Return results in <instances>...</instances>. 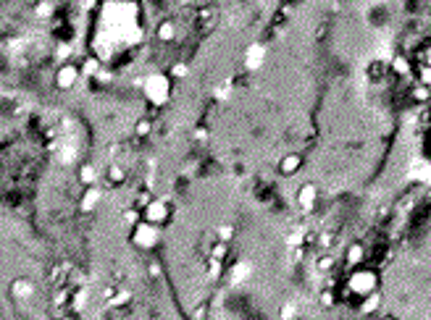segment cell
Listing matches in <instances>:
<instances>
[{
    "label": "cell",
    "instance_id": "52a82bcc",
    "mask_svg": "<svg viewBox=\"0 0 431 320\" xmlns=\"http://www.w3.org/2000/svg\"><path fill=\"white\" fill-rule=\"evenodd\" d=\"M363 260V244H352L350 252H347V265H357Z\"/></svg>",
    "mask_w": 431,
    "mask_h": 320
},
{
    "label": "cell",
    "instance_id": "9c48e42d",
    "mask_svg": "<svg viewBox=\"0 0 431 320\" xmlns=\"http://www.w3.org/2000/svg\"><path fill=\"white\" fill-rule=\"evenodd\" d=\"M421 84H424V87H431V66H429V68H421Z\"/></svg>",
    "mask_w": 431,
    "mask_h": 320
},
{
    "label": "cell",
    "instance_id": "3957f363",
    "mask_svg": "<svg viewBox=\"0 0 431 320\" xmlns=\"http://www.w3.org/2000/svg\"><path fill=\"white\" fill-rule=\"evenodd\" d=\"M77 81V68H71V66H66V68H61L58 71V87H71Z\"/></svg>",
    "mask_w": 431,
    "mask_h": 320
},
{
    "label": "cell",
    "instance_id": "5bb4252c",
    "mask_svg": "<svg viewBox=\"0 0 431 320\" xmlns=\"http://www.w3.org/2000/svg\"><path fill=\"white\" fill-rule=\"evenodd\" d=\"M426 61L431 63V50H426Z\"/></svg>",
    "mask_w": 431,
    "mask_h": 320
},
{
    "label": "cell",
    "instance_id": "8992f818",
    "mask_svg": "<svg viewBox=\"0 0 431 320\" xmlns=\"http://www.w3.org/2000/svg\"><path fill=\"white\" fill-rule=\"evenodd\" d=\"M376 307H379V294H376V291H371V294H365V297H363L360 310H363V313H373Z\"/></svg>",
    "mask_w": 431,
    "mask_h": 320
},
{
    "label": "cell",
    "instance_id": "9a60e30c",
    "mask_svg": "<svg viewBox=\"0 0 431 320\" xmlns=\"http://www.w3.org/2000/svg\"><path fill=\"white\" fill-rule=\"evenodd\" d=\"M66 320H71V318H66Z\"/></svg>",
    "mask_w": 431,
    "mask_h": 320
},
{
    "label": "cell",
    "instance_id": "ba28073f",
    "mask_svg": "<svg viewBox=\"0 0 431 320\" xmlns=\"http://www.w3.org/2000/svg\"><path fill=\"white\" fill-rule=\"evenodd\" d=\"M413 95H416V100H429V97H431L429 87H424V84H421V87H416V92H413Z\"/></svg>",
    "mask_w": 431,
    "mask_h": 320
},
{
    "label": "cell",
    "instance_id": "4fadbf2b",
    "mask_svg": "<svg viewBox=\"0 0 431 320\" xmlns=\"http://www.w3.org/2000/svg\"><path fill=\"white\" fill-rule=\"evenodd\" d=\"M394 66H397V71H408V63L402 61V58H397V61H394Z\"/></svg>",
    "mask_w": 431,
    "mask_h": 320
},
{
    "label": "cell",
    "instance_id": "5b68a950",
    "mask_svg": "<svg viewBox=\"0 0 431 320\" xmlns=\"http://www.w3.org/2000/svg\"><path fill=\"white\" fill-rule=\"evenodd\" d=\"M297 199H300V202L305 205V207H310V205H313V199H316V189L310 187V184H305V187L297 192Z\"/></svg>",
    "mask_w": 431,
    "mask_h": 320
},
{
    "label": "cell",
    "instance_id": "6da1fadb",
    "mask_svg": "<svg viewBox=\"0 0 431 320\" xmlns=\"http://www.w3.org/2000/svg\"><path fill=\"white\" fill-rule=\"evenodd\" d=\"M376 283H379V276H376V270L371 268H360V270H355L352 276H350V291L357 297H365V294H371V291H376Z\"/></svg>",
    "mask_w": 431,
    "mask_h": 320
},
{
    "label": "cell",
    "instance_id": "30bf717a",
    "mask_svg": "<svg viewBox=\"0 0 431 320\" xmlns=\"http://www.w3.org/2000/svg\"><path fill=\"white\" fill-rule=\"evenodd\" d=\"M171 37V24H163L161 26V40H169Z\"/></svg>",
    "mask_w": 431,
    "mask_h": 320
},
{
    "label": "cell",
    "instance_id": "277c9868",
    "mask_svg": "<svg viewBox=\"0 0 431 320\" xmlns=\"http://www.w3.org/2000/svg\"><path fill=\"white\" fill-rule=\"evenodd\" d=\"M163 218H166V207H163V205L155 202V205L148 207V223H161Z\"/></svg>",
    "mask_w": 431,
    "mask_h": 320
},
{
    "label": "cell",
    "instance_id": "8fae6325",
    "mask_svg": "<svg viewBox=\"0 0 431 320\" xmlns=\"http://www.w3.org/2000/svg\"><path fill=\"white\" fill-rule=\"evenodd\" d=\"M85 71H87V74H95V71H97V61H87L85 63Z\"/></svg>",
    "mask_w": 431,
    "mask_h": 320
},
{
    "label": "cell",
    "instance_id": "7a4b0ae2",
    "mask_svg": "<svg viewBox=\"0 0 431 320\" xmlns=\"http://www.w3.org/2000/svg\"><path fill=\"white\" fill-rule=\"evenodd\" d=\"M279 171L284 176H292L295 171H300V155H287V158L279 163Z\"/></svg>",
    "mask_w": 431,
    "mask_h": 320
},
{
    "label": "cell",
    "instance_id": "7c38bea8",
    "mask_svg": "<svg viewBox=\"0 0 431 320\" xmlns=\"http://www.w3.org/2000/svg\"><path fill=\"white\" fill-rule=\"evenodd\" d=\"M318 268L321 270H329V268H332V257H324V260L318 262Z\"/></svg>",
    "mask_w": 431,
    "mask_h": 320
}]
</instances>
